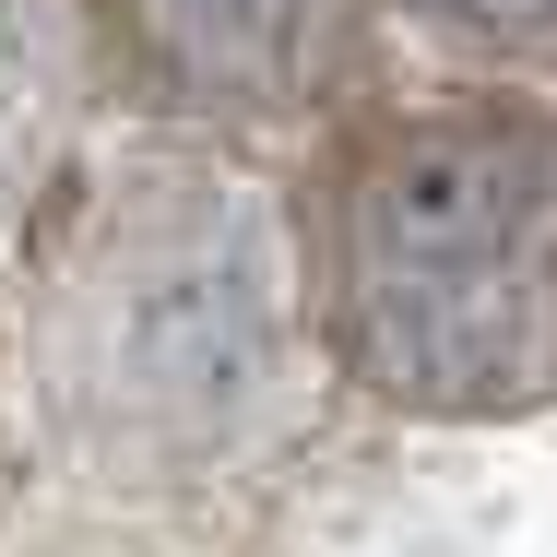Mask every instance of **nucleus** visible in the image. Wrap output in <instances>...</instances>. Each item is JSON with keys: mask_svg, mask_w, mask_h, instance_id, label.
I'll list each match as a JSON object with an SVG mask.
<instances>
[{"mask_svg": "<svg viewBox=\"0 0 557 557\" xmlns=\"http://www.w3.org/2000/svg\"><path fill=\"white\" fill-rule=\"evenodd\" d=\"M321 321L356 380L428 416L557 392V119L510 96L368 119L321 190Z\"/></svg>", "mask_w": 557, "mask_h": 557, "instance_id": "f257e3e1", "label": "nucleus"}, {"mask_svg": "<svg viewBox=\"0 0 557 557\" xmlns=\"http://www.w3.org/2000/svg\"><path fill=\"white\" fill-rule=\"evenodd\" d=\"M356 12L368 0H96L119 60L214 119H273L333 96L356 60Z\"/></svg>", "mask_w": 557, "mask_h": 557, "instance_id": "f03ea898", "label": "nucleus"}, {"mask_svg": "<svg viewBox=\"0 0 557 557\" xmlns=\"http://www.w3.org/2000/svg\"><path fill=\"white\" fill-rule=\"evenodd\" d=\"M428 24H450V36H498V48H534V36H557V0H416Z\"/></svg>", "mask_w": 557, "mask_h": 557, "instance_id": "7ed1b4c3", "label": "nucleus"}]
</instances>
